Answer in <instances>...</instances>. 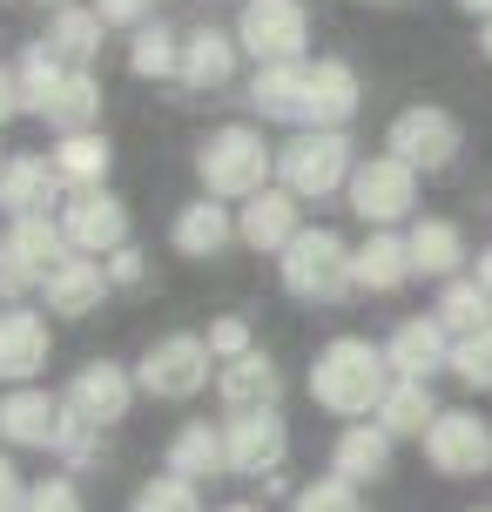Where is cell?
<instances>
[{
    "label": "cell",
    "mask_w": 492,
    "mask_h": 512,
    "mask_svg": "<svg viewBox=\"0 0 492 512\" xmlns=\"http://www.w3.org/2000/svg\"><path fill=\"white\" fill-rule=\"evenodd\" d=\"M405 250H412V277L452 283L459 263H466V236H459V223H445V216H418L412 236H405Z\"/></svg>",
    "instance_id": "cb8c5ba5"
},
{
    "label": "cell",
    "mask_w": 492,
    "mask_h": 512,
    "mask_svg": "<svg viewBox=\"0 0 492 512\" xmlns=\"http://www.w3.org/2000/svg\"><path fill=\"white\" fill-rule=\"evenodd\" d=\"M68 256L75 250H68V236H61L54 216L7 223V236H0V290L14 297V290H27V283H48V270H61Z\"/></svg>",
    "instance_id": "9c48e42d"
},
{
    "label": "cell",
    "mask_w": 492,
    "mask_h": 512,
    "mask_svg": "<svg viewBox=\"0 0 492 512\" xmlns=\"http://www.w3.org/2000/svg\"><path fill=\"white\" fill-rule=\"evenodd\" d=\"M102 270H108V290H135V283L149 277V263H142V250H135V243H122V250L102 263Z\"/></svg>",
    "instance_id": "b9f144b4"
},
{
    "label": "cell",
    "mask_w": 492,
    "mask_h": 512,
    "mask_svg": "<svg viewBox=\"0 0 492 512\" xmlns=\"http://www.w3.org/2000/svg\"><path fill=\"white\" fill-rule=\"evenodd\" d=\"M102 14H95V7H61V14H54L48 21V34H41V41H48L54 54H61V61H68V68H88V61H95V54H102Z\"/></svg>",
    "instance_id": "f546056e"
},
{
    "label": "cell",
    "mask_w": 492,
    "mask_h": 512,
    "mask_svg": "<svg viewBox=\"0 0 492 512\" xmlns=\"http://www.w3.org/2000/svg\"><path fill=\"white\" fill-rule=\"evenodd\" d=\"M425 459L439 479H486L492 472V425L479 411H439L425 432Z\"/></svg>",
    "instance_id": "8fae6325"
},
{
    "label": "cell",
    "mask_w": 492,
    "mask_h": 512,
    "mask_svg": "<svg viewBox=\"0 0 492 512\" xmlns=\"http://www.w3.org/2000/svg\"><path fill=\"white\" fill-rule=\"evenodd\" d=\"M95 14H102L108 27H149L156 0H95Z\"/></svg>",
    "instance_id": "7bdbcfd3"
},
{
    "label": "cell",
    "mask_w": 492,
    "mask_h": 512,
    "mask_svg": "<svg viewBox=\"0 0 492 512\" xmlns=\"http://www.w3.org/2000/svg\"><path fill=\"white\" fill-rule=\"evenodd\" d=\"M68 432V405L41 391V384H21V391H7L0 398V438L7 445H21V452H54Z\"/></svg>",
    "instance_id": "5bb4252c"
},
{
    "label": "cell",
    "mask_w": 492,
    "mask_h": 512,
    "mask_svg": "<svg viewBox=\"0 0 492 512\" xmlns=\"http://www.w3.org/2000/svg\"><path fill=\"white\" fill-rule=\"evenodd\" d=\"M385 364H391V378L432 384V371L452 364V331H445L439 317H405V324L391 331V344H385Z\"/></svg>",
    "instance_id": "ac0fdd59"
},
{
    "label": "cell",
    "mask_w": 492,
    "mask_h": 512,
    "mask_svg": "<svg viewBox=\"0 0 492 512\" xmlns=\"http://www.w3.org/2000/svg\"><path fill=\"white\" fill-rule=\"evenodd\" d=\"M54 203H68V182L48 155H7L0 169V209L7 223H27V216H48Z\"/></svg>",
    "instance_id": "2e32d148"
},
{
    "label": "cell",
    "mask_w": 492,
    "mask_h": 512,
    "mask_svg": "<svg viewBox=\"0 0 492 512\" xmlns=\"http://www.w3.org/2000/svg\"><path fill=\"white\" fill-rule=\"evenodd\" d=\"M466 14H479V21H492V0H459Z\"/></svg>",
    "instance_id": "7dc6e473"
},
{
    "label": "cell",
    "mask_w": 492,
    "mask_h": 512,
    "mask_svg": "<svg viewBox=\"0 0 492 512\" xmlns=\"http://www.w3.org/2000/svg\"><path fill=\"white\" fill-rule=\"evenodd\" d=\"M14 115H27V102H21V81H14V68H0V128L14 122Z\"/></svg>",
    "instance_id": "f6af8a7d"
},
{
    "label": "cell",
    "mask_w": 492,
    "mask_h": 512,
    "mask_svg": "<svg viewBox=\"0 0 492 512\" xmlns=\"http://www.w3.org/2000/svg\"><path fill=\"white\" fill-rule=\"evenodd\" d=\"M209 344L189 331H169L156 337L149 351H142V364H135V391H149V398H196L209 384Z\"/></svg>",
    "instance_id": "ba28073f"
},
{
    "label": "cell",
    "mask_w": 492,
    "mask_h": 512,
    "mask_svg": "<svg viewBox=\"0 0 492 512\" xmlns=\"http://www.w3.org/2000/svg\"><path fill=\"white\" fill-rule=\"evenodd\" d=\"M41 7H54V14H61V7H75V0H41Z\"/></svg>",
    "instance_id": "681fc988"
},
{
    "label": "cell",
    "mask_w": 492,
    "mask_h": 512,
    "mask_svg": "<svg viewBox=\"0 0 492 512\" xmlns=\"http://www.w3.org/2000/svg\"><path fill=\"white\" fill-rule=\"evenodd\" d=\"M169 472L176 479H216V472H230V459H223V432L209 425V418H189L176 438H169Z\"/></svg>",
    "instance_id": "83f0119b"
},
{
    "label": "cell",
    "mask_w": 492,
    "mask_h": 512,
    "mask_svg": "<svg viewBox=\"0 0 492 512\" xmlns=\"http://www.w3.org/2000/svg\"><path fill=\"white\" fill-rule=\"evenodd\" d=\"M466 149V128L452 122L439 102H418V108H405L398 122H391V135H385V155H398L405 169H452V155Z\"/></svg>",
    "instance_id": "30bf717a"
},
{
    "label": "cell",
    "mask_w": 492,
    "mask_h": 512,
    "mask_svg": "<svg viewBox=\"0 0 492 512\" xmlns=\"http://www.w3.org/2000/svg\"><path fill=\"white\" fill-rule=\"evenodd\" d=\"M304 41H311L304 0H243V14H236V48L257 54V68L304 61Z\"/></svg>",
    "instance_id": "5b68a950"
},
{
    "label": "cell",
    "mask_w": 492,
    "mask_h": 512,
    "mask_svg": "<svg viewBox=\"0 0 492 512\" xmlns=\"http://www.w3.org/2000/svg\"><path fill=\"white\" fill-rule=\"evenodd\" d=\"M61 75H68V61L48 48V41H27V54H21V68H14V81H21V102H27V115H41L48 108V95L61 88Z\"/></svg>",
    "instance_id": "836d02e7"
},
{
    "label": "cell",
    "mask_w": 492,
    "mask_h": 512,
    "mask_svg": "<svg viewBox=\"0 0 492 512\" xmlns=\"http://www.w3.org/2000/svg\"><path fill=\"white\" fill-rule=\"evenodd\" d=\"M230 75H236V34H223V27H189L182 34L176 81L182 88H223Z\"/></svg>",
    "instance_id": "44dd1931"
},
{
    "label": "cell",
    "mask_w": 492,
    "mask_h": 512,
    "mask_svg": "<svg viewBox=\"0 0 492 512\" xmlns=\"http://www.w3.org/2000/svg\"><path fill=\"white\" fill-rule=\"evenodd\" d=\"M432 418H439V405H432V384L391 378L385 405H378V425H385L391 438H425V432H432Z\"/></svg>",
    "instance_id": "4dcf8cb0"
},
{
    "label": "cell",
    "mask_w": 492,
    "mask_h": 512,
    "mask_svg": "<svg viewBox=\"0 0 492 512\" xmlns=\"http://www.w3.org/2000/svg\"><path fill=\"white\" fill-rule=\"evenodd\" d=\"M358 115V75H351V61H311L304 68V128H344Z\"/></svg>",
    "instance_id": "e0dca14e"
},
{
    "label": "cell",
    "mask_w": 492,
    "mask_h": 512,
    "mask_svg": "<svg viewBox=\"0 0 492 512\" xmlns=\"http://www.w3.org/2000/svg\"><path fill=\"white\" fill-rule=\"evenodd\" d=\"M351 135L344 128H297L284 149H277V176L297 203H311V196H331L351 182Z\"/></svg>",
    "instance_id": "3957f363"
},
{
    "label": "cell",
    "mask_w": 492,
    "mask_h": 512,
    "mask_svg": "<svg viewBox=\"0 0 492 512\" xmlns=\"http://www.w3.org/2000/svg\"><path fill=\"white\" fill-rule=\"evenodd\" d=\"M41 122H48L54 135H88V128L102 122V81L88 75V68H68L61 88L48 95V108H41Z\"/></svg>",
    "instance_id": "d4e9b609"
},
{
    "label": "cell",
    "mask_w": 492,
    "mask_h": 512,
    "mask_svg": "<svg viewBox=\"0 0 492 512\" xmlns=\"http://www.w3.org/2000/svg\"><path fill=\"white\" fill-rule=\"evenodd\" d=\"M385 391H391V364L371 337H331V344L317 351L311 398L331 411V418H351V425H358L364 411L385 405Z\"/></svg>",
    "instance_id": "6da1fadb"
},
{
    "label": "cell",
    "mask_w": 492,
    "mask_h": 512,
    "mask_svg": "<svg viewBox=\"0 0 492 512\" xmlns=\"http://www.w3.org/2000/svg\"><path fill=\"white\" fill-rule=\"evenodd\" d=\"M304 68H311V61H290V68H257V81H250V102H257L263 122H297V128H304Z\"/></svg>",
    "instance_id": "f1b7e54d"
},
{
    "label": "cell",
    "mask_w": 492,
    "mask_h": 512,
    "mask_svg": "<svg viewBox=\"0 0 492 512\" xmlns=\"http://www.w3.org/2000/svg\"><path fill=\"white\" fill-rule=\"evenodd\" d=\"M270 169H277V149L250 122L209 128L203 149H196V176H203L209 203H250V196H263L270 189Z\"/></svg>",
    "instance_id": "7a4b0ae2"
},
{
    "label": "cell",
    "mask_w": 492,
    "mask_h": 512,
    "mask_svg": "<svg viewBox=\"0 0 492 512\" xmlns=\"http://www.w3.org/2000/svg\"><path fill=\"white\" fill-rule=\"evenodd\" d=\"M0 169H7V155H0Z\"/></svg>",
    "instance_id": "816d5d0a"
},
{
    "label": "cell",
    "mask_w": 492,
    "mask_h": 512,
    "mask_svg": "<svg viewBox=\"0 0 492 512\" xmlns=\"http://www.w3.org/2000/svg\"><path fill=\"white\" fill-rule=\"evenodd\" d=\"M48 317L27 304H0V384L7 391H21V384H34L41 371H48Z\"/></svg>",
    "instance_id": "4fadbf2b"
},
{
    "label": "cell",
    "mask_w": 492,
    "mask_h": 512,
    "mask_svg": "<svg viewBox=\"0 0 492 512\" xmlns=\"http://www.w3.org/2000/svg\"><path fill=\"white\" fill-rule=\"evenodd\" d=\"M102 297H108V270L95 256H68V263L48 270V283H41V304H48L54 317H88V310H102Z\"/></svg>",
    "instance_id": "ffe728a7"
},
{
    "label": "cell",
    "mask_w": 492,
    "mask_h": 512,
    "mask_svg": "<svg viewBox=\"0 0 492 512\" xmlns=\"http://www.w3.org/2000/svg\"><path fill=\"white\" fill-rule=\"evenodd\" d=\"M439 324L452 337H479V331H492V290H479L472 277H452L439 290Z\"/></svg>",
    "instance_id": "d6a6232c"
},
{
    "label": "cell",
    "mask_w": 492,
    "mask_h": 512,
    "mask_svg": "<svg viewBox=\"0 0 492 512\" xmlns=\"http://www.w3.org/2000/svg\"><path fill=\"white\" fill-rule=\"evenodd\" d=\"M61 236H68V250L75 256H115L122 243H129V203L115 196V189H68V203H61Z\"/></svg>",
    "instance_id": "52a82bcc"
},
{
    "label": "cell",
    "mask_w": 492,
    "mask_h": 512,
    "mask_svg": "<svg viewBox=\"0 0 492 512\" xmlns=\"http://www.w3.org/2000/svg\"><path fill=\"white\" fill-rule=\"evenodd\" d=\"M344 196H351V216H358V223L391 230V223H405L412 203H418V169H405L398 155H371V162L351 169Z\"/></svg>",
    "instance_id": "8992f818"
},
{
    "label": "cell",
    "mask_w": 492,
    "mask_h": 512,
    "mask_svg": "<svg viewBox=\"0 0 492 512\" xmlns=\"http://www.w3.org/2000/svg\"><path fill=\"white\" fill-rule=\"evenodd\" d=\"M21 512H88V506H81V486L68 479V472H48V479H34V486H27V506Z\"/></svg>",
    "instance_id": "f35d334b"
},
{
    "label": "cell",
    "mask_w": 492,
    "mask_h": 512,
    "mask_svg": "<svg viewBox=\"0 0 492 512\" xmlns=\"http://www.w3.org/2000/svg\"><path fill=\"white\" fill-rule=\"evenodd\" d=\"M236 236H243L250 250H290V243H297V196H290V189L250 196L243 216H236Z\"/></svg>",
    "instance_id": "603a6c76"
},
{
    "label": "cell",
    "mask_w": 492,
    "mask_h": 512,
    "mask_svg": "<svg viewBox=\"0 0 492 512\" xmlns=\"http://www.w3.org/2000/svg\"><path fill=\"white\" fill-rule=\"evenodd\" d=\"M203 344H209V358H223V364H236V358H250V351H257L243 317H216V324L203 331Z\"/></svg>",
    "instance_id": "60d3db41"
},
{
    "label": "cell",
    "mask_w": 492,
    "mask_h": 512,
    "mask_svg": "<svg viewBox=\"0 0 492 512\" xmlns=\"http://www.w3.org/2000/svg\"><path fill=\"white\" fill-rule=\"evenodd\" d=\"M216 391H223V411H230V418L277 411V398H284V371H277V358H270V351H250V358L223 364Z\"/></svg>",
    "instance_id": "d6986e66"
},
{
    "label": "cell",
    "mask_w": 492,
    "mask_h": 512,
    "mask_svg": "<svg viewBox=\"0 0 492 512\" xmlns=\"http://www.w3.org/2000/svg\"><path fill=\"white\" fill-rule=\"evenodd\" d=\"M27 506V479H21V465L0 452V512H21Z\"/></svg>",
    "instance_id": "ee69618b"
},
{
    "label": "cell",
    "mask_w": 492,
    "mask_h": 512,
    "mask_svg": "<svg viewBox=\"0 0 492 512\" xmlns=\"http://www.w3.org/2000/svg\"><path fill=\"white\" fill-rule=\"evenodd\" d=\"M290 452V432L277 411H250V418H230L223 425V459H230L236 479H270Z\"/></svg>",
    "instance_id": "9a60e30c"
},
{
    "label": "cell",
    "mask_w": 492,
    "mask_h": 512,
    "mask_svg": "<svg viewBox=\"0 0 492 512\" xmlns=\"http://www.w3.org/2000/svg\"><path fill=\"white\" fill-rule=\"evenodd\" d=\"M54 169H61V182L68 189H102L108 182V162H115V149H108V135H61V149L48 155Z\"/></svg>",
    "instance_id": "1f68e13d"
},
{
    "label": "cell",
    "mask_w": 492,
    "mask_h": 512,
    "mask_svg": "<svg viewBox=\"0 0 492 512\" xmlns=\"http://www.w3.org/2000/svg\"><path fill=\"white\" fill-rule=\"evenodd\" d=\"M176 61H182V34H169L162 21L135 27V41H129V68H135L142 81H169V75H176Z\"/></svg>",
    "instance_id": "e575fe53"
},
{
    "label": "cell",
    "mask_w": 492,
    "mask_h": 512,
    "mask_svg": "<svg viewBox=\"0 0 492 512\" xmlns=\"http://www.w3.org/2000/svg\"><path fill=\"white\" fill-rule=\"evenodd\" d=\"M412 277V250H405V236H391V230H371V243L364 250H351V283L358 290H398V283Z\"/></svg>",
    "instance_id": "4316f807"
},
{
    "label": "cell",
    "mask_w": 492,
    "mask_h": 512,
    "mask_svg": "<svg viewBox=\"0 0 492 512\" xmlns=\"http://www.w3.org/2000/svg\"><path fill=\"white\" fill-rule=\"evenodd\" d=\"M54 452L68 459V472H95V465H102V432H95V425H81V418H68V432H61Z\"/></svg>",
    "instance_id": "ab89813d"
},
{
    "label": "cell",
    "mask_w": 492,
    "mask_h": 512,
    "mask_svg": "<svg viewBox=\"0 0 492 512\" xmlns=\"http://www.w3.org/2000/svg\"><path fill=\"white\" fill-rule=\"evenodd\" d=\"M452 371H459V384H472V391H492V331L452 337Z\"/></svg>",
    "instance_id": "74e56055"
},
{
    "label": "cell",
    "mask_w": 492,
    "mask_h": 512,
    "mask_svg": "<svg viewBox=\"0 0 492 512\" xmlns=\"http://www.w3.org/2000/svg\"><path fill=\"white\" fill-rule=\"evenodd\" d=\"M378 7H391V0H378Z\"/></svg>",
    "instance_id": "f5cc1de1"
},
{
    "label": "cell",
    "mask_w": 492,
    "mask_h": 512,
    "mask_svg": "<svg viewBox=\"0 0 492 512\" xmlns=\"http://www.w3.org/2000/svg\"><path fill=\"white\" fill-rule=\"evenodd\" d=\"M61 405H68V418H81V425H122L135 405V378L122 371V364H108V358H88L68 378V391H61Z\"/></svg>",
    "instance_id": "7c38bea8"
},
{
    "label": "cell",
    "mask_w": 492,
    "mask_h": 512,
    "mask_svg": "<svg viewBox=\"0 0 492 512\" xmlns=\"http://www.w3.org/2000/svg\"><path fill=\"white\" fill-rule=\"evenodd\" d=\"M169 243H176L182 256H223L236 243V216L203 196V203H189L176 223H169Z\"/></svg>",
    "instance_id": "484cf974"
},
{
    "label": "cell",
    "mask_w": 492,
    "mask_h": 512,
    "mask_svg": "<svg viewBox=\"0 0 492 512\" xmlns=\"http://www.w3.org/2000/svg\"><path fill=\"white\" fill-rule=\"evenodd\" d=\"M290 512H358V486L337 479V472H324V479L290 492Z\"/></svg>",
    "instance_id": "8d00e7d4"
},
{
    "label": "cell",
    "mask_w": 492,
    "mask_h": 512,
    "mask_svg": "<svg viewBox=\"0 0 492 512\" xmlns=\"http://www.w3.org/2000/svg\"><path fill=\"white\" fill-rule=\"evenodd\" d=\"M129 512H203V492L189 486V479H176V472H162V479H149V486L135 492Z\"/></svg>",
    "instance_id": "d590c367"
},
{
    "label": "cell",
    "mask_w": 492,
    "mask_h": 512,
    "mask_svg": "<svg viewBox=\"0 0 492 512\" xmlns=\"http://www.w3.org/2000/svg\"><path fill=\"white\" fill-rule=\"evenodd\" d=\"M331 472H337V479H351V486L385 479V472H391V432H385V425H371V418L344 425L337 445H331Z\"/></svg>",
    "instance_id": "7402d4cb"
},
{
    "label": "cell",
    "mask_w": 492,
    "mask_h": 512,
    "mask_svg": "<svg viewBox=\"0 0 492 512\" xmlns=\"http://www.w3.org/2000/svg\"><path fill=\"white\" fill-rule=\"evenodd\" d=\"M479 54L492 61V21H479Z\"/></svg>",
    "instance_id": "c3c4849f"
},
{
    "label": "cell",
    "mask_w": 492,
    "mask_h": 512,
    "mask_svg": "<svg viewBox=\"0 0 492 512\" xmlns=\"http://www.w3.org/2000/svg\"><path fill=\"white\" fill-rule=\"evenodd\" d=\"M472 283H479V290H492V250H479V263H472Z\"/></svg>",
    "instance_id": "bcb514c9"
},
{
    "label": "cell",
    "mask_w": 492,
    "mask_h": 512,
    "mask_svg": "<svg viewBox=\"0 0 492 512\" xmlns=\"http://www.w3.org/2000/svg\"><path fill=\"white\" fill-rule=\"evenodd\" d=\"M223 512H263V506H223Z\"/></svg>",
    "instance_id": "f907efd6"
},
{
    "label": "cell",
    "mask_w": 492,
    "mask_h": 512,
    "mask_svg": "<svg viewBox=\"0 0 492 512\" xmlns=\"http://www.w3.org/2000/svg\"><path fill=\"white\" fill-rule=\"evenodd\" d=\"M277 263H284V290L304 297V304H344L358 290L351 283V250H344L337 230H297V243Z\"/></svg>",
    "instance_id": "277c9868"
}]
</instances>
